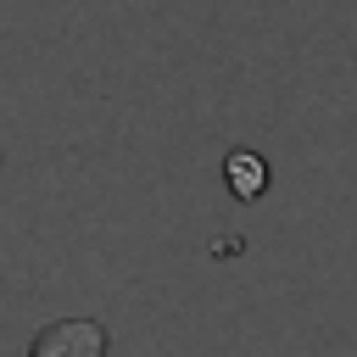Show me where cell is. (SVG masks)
<instances>
[{"instance_id":"obj_1","label":"cell","mask_w":357,"mask_h":357,"mask_svg":"<svg viewBox=\"0 0 357 357\" xmlns=\"http://www.w3.org/2000/svg\"><path fill=\"white\" fill-rule=\"evenodd\" d=\"M28 357H106V324L89 318V312H67V318H50Z\"/></svg>"}]
</instances>
